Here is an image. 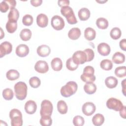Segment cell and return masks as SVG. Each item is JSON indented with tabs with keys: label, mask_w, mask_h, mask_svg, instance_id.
Listing matches in <instances>:
<instances>
[{
	"label": "cell",
	"mask_w": 126,
	"mask_h": 126,
	"mask_svg": "<svg viewBox=\"0 0 126 126\" xmlns=\"http://www.w3.org/2000/svg\"><path fill=\"white\" fill-rule=\"evenodd\" d=\"M15 96L19 100H24L27 96L28 87L26 84L22 81L16 83L14 87Z\"/></svg>",
	"instance_id": "obj_1"
},
{
	"label": "cell",
	"mask_w": 126,
	"mask_h": 126,
	"mask_svg": "<svg viewBox=\"0 0 126 126\" xmlns=\"http://www.w3.org/2000/svg\"><path fill=\"white\" fill-rule=\"evenodd\" d=\"M78 88L77 83L74 81H69L61 89V94L62 96L67 97L74 94Z\"/></svg>",
	"instance_id": "obj_2"
},
{
	"label": "cell",
	"mask_w": 126,
	"mask_h": 126,
	"mask_svg": "<svg viewBox=\"0 0 126 126\" xmlns=\"http://www.w3.org/2000/svg\"><path fill=\"white\" fill-rule=\"evenodd\" d=\"M12 126H22L23 125L22 114L21 112L16 108L12 109L9 112Z\"/></svg>",
	"instance_id": "obj_3"
},
{
	"label": "cell",
	"mask_w": 126,
	"mask_h": 126,
	"mask_svg": "<svg viewBox=\"0 0 126 126\" xmlns=\"http://www.w3.org/2000/svg\"><path fill=\"white\" fill-rule=\"evenodd\" d=\"M61 14L64 16L69 24H75L77 23V20L74 13L72 8L69 6H63L61 9Z\"/></svg>",
	"instance_id": "obj_4"
},
{
	"label": "cell",
	"mask_w": 126,
	"mask_h": 126,
	"mask_svg": "<svg viewBox=\"0 0 126 126\" xmlns=\"http://www.w3.org/2000/svg\"><path fill=\"white\" fill-rule=\"evenodd\" d=\"M53 106L51 102L47 99L43 100L41 103V109L40 111V116H51L53 112Z\"/></svg>",
	"instance_id": "obj_5"
},
{
	"label": "cell",
	"mask_w": 126,
	"mask_h": 126,
	"mask_svg": "<svg viewBox=\"0 0 126 126\" xmlns=\"http://www.w3.org/2000/svg\"><path fill=\"white\" fill-rule=\"evenodd\" d=\"M123 104L121 101L114 97L109 98L106 102V106L110 109H112L116 111H120L123 107Z\"/></svg>",
	"instance_id": "obj_6"
},
{
	"label": "cell",
	"mask_w": 126,
	"mask_h": 126,
	"mask_svg": "<svg viewBox=\"0 0 126 126\" xmlns=\"http://www.w3.org/2000/svg\"><path fill=\"white\" fill-rule=\"evenodd\" d=\"M51 24L52 27L57 31L62 30L65 25L63 19L59 15H55L52 18Z\"/></svg>",
	"instance_id": "obj_7"
},
{
	"label": "cell",
	"mask_w": 126,
	"mask_h": 126,
	"mask_svg": "<svg viewBox=\"0 0 126 126\" xmlns=\"http://www.w3.org/2000/svg\"><path fill=\"white\" fill-rule=\"evenodd\" d=\"M73 61L77 64H83L87 62V56L86 53L82 51H77L72 55Z\"/></svg>",
	"instance_id": "obj_8"
},
{
	"label": "cell",
	"mask_w": 126,
	"mask_h": 126,
	"mask_svg": "<svg viewBox=\"0 0 126 126\" xmlns=\"http://www.w3.org/2000/svg\"><path fill=\"white\" fill-rule=\"evenodd\" d=\"M96 107L95 105L91 102H87L85 103L82 107V110L83 114L87 116L93 114L95 111Z\"/></svg>",
	"instance_id": "obj_9"
},
{
	"label": "cell",
	"mask_w": 126,
	"mask_h": 126,
	"mask_svg": "<svg viewBox=\"0 0 126 126\" xmlns=\"http://www.w3.org/2000/svg\"><path fill=\"white\" fill-rule=\"evenodd\" d=\"M12 50V45L8 41H4L0 45V57L10 54Z\"/></svg>",
	"instance_id": "obj_10"
},
{
	"label": "cell",
	"mask_w": 126,
	"mask_h": 126,
	"mask_svg": "<svg viewBox=\"0 0 126 126\" xmlns=\"http://www.w3.org/2000/svg\"><path fill=\"white\" fill-rule=\"evenodd\" d=\"M34 69L40 73H46L49 70V66L47 63L45 61H38L34 65Z\"/></svg>",
	"instance_id": "obj_11"
},
{
	"label": "cell",
	"mask_w": 126,
	"mask_h": 126,
	"mask_svg": "<svg viewBox=\"0 0 126 126\" xmlns=\"http://www.w3.org/2000/svg\"><path fill=\"white\" fill-rule=\"evenodd\" d=\"M15 53L20 57H26L29 53V47L24 44H19L16 48Z\"/></svg>",
	"instance_id": "obj_12"
},
{
	"label": "cell",
	"mask_w": 126,
	"mask_h": 126,
	"mask_svg": "<svg viewBox=\"0 0 126 126\" xmlns=\"http://www.w3.org/2000/svg\"><path fill=\"white\" fill-rule=\"evenodd\" d=\"M24 108L27 113L28 114H33L36 110L37 105L34 101L30 100L26 102Z\"/></svg>",
	"instance_id": "obj_13"
},
{
	"label": "cell",
	"mask_w": 126,
	"mask_h": 126,
	"mask_svg": "<svg viewBox=\"0 0 126 126\" xmlns=\"http://www.w3.org/2000/svg\"><path fill=\"white\" fill-rule=\"evenodd\" d=\"M97 51L102 56H107L110 53V47L106 43H100L97 46Z\"/></svg>",
	"instance_id": "obj_14"
},
{
	"label": "cell",
	"mask_w": 126,
	"mask_h": 126,
	"mask_svg": "<svg viewBox=\"0 0 126 126\" xmlns=\"http://www.w3.org/2000/svg\"><path fill=\"white\" fill-rule=\"evenodd\" d=\"M36 23L41 28L46 27L48 24V17L43 13H40L37 16Z\"/></svg>",
	"instance_id": "obj_15"
},
{
	"label": "cell",
	"mask_w": 126,
	"mask_h": 126,
	"mask_svg": "<svg viewBox=\"0 0 126 126\" xmlns=\"http://www.w3.org/2000/svg\"><path fill=\"white\" fill-rule=\"evenodd\" d=\"M36 51L37 54L42 57L48 56L51 52L50 48L47 45H41L38 46Z\"/></svg>",
	"instance_id": "obj_16"
},
{
	"label": "cell",
	"mask_w": 126,
	"mask_h": 126,
	"mask_svg": "<svg viewBox=\"0 0 126 126\" xmlns=\"http://www.w3.org/2000/svg\"><path fill=\"white\" fill-rule=\"evenodd\" d=\"M51 65L52 69L56 71H60L63 67V63L59 58H55L52 59L51 62Z\"/></svg>",
	"instance_id": "obj_17"
},
{
	"label": "cell",
	"mask_w": 126,
	"mask_h": 126,
	"mask_svg": "<svg viewBox=\"0 0 126 126\" xmlns=\"http://www.w3.org/2000/svg\"><path fill=\"white\" fill-rule=\"evenodd\" d=\"M81 31L78 28H73L68 32V37L72 40H76L81 35Z\"/></svg>",
	"instance_id": "obj_18"
},
{
	"label": "cell",
	"mask_w": 126,
	"mask_h": 126,
	"mask_svg": "<svg viewBox=\"0 0 126 126\" xmlns=\"http://www.w3.org/2000/svg\"><path fill=\"white\" fill-rule=\"evenodd\" d=\"M78 15L81 21H86L88 20L90 16V11L87 8L83 7L79 10Z\"/></svg>",
	"instance_id": "obj_19"
},
{
	"label": "cell",
	"mask_w": 126,
	"mask_h": 126,
	"mask_svg": "<svg viewBox=\"0 0 126 126\" xmlns=\"http://www.w3.org/2000/svg\"><path fill=\"white\" fill-rule=\"evenodd\" d=\"M95 35L96 32L94 29L91 27H88L85 30L84 36L88 40L91 41L94 40L95 37Z\"/></svg>",
	"instance_id": "obj_20"
},
{
	"label": "cell",
	"mask_w": 126,
	"mask_h": 126,
	"mask_svg": "<svg viewBox=\"0 0 126 126\" xmlns=\"http://www.w3.org/2000/svg\"><path fill=\"white\" fill-rule=\"evenodd\" d=\"M105 84L107 88L113 89L117 86L118 84V80L114 76H109L105 79Z\"/></svg>",
	"instance_id": "obj_21"
},
{
	"label": "cell",
	"mask_w": 126,
	"mask_h": 126,
	"mask_svg": "<svg viewBox=\"0 0 126 126\" xmlns=\"http://www.w3.org/2000/svg\"><path fill=\"white\" fill-rule=\"evenodd\" d=\"M125 61V56L120 52H116L112 57V61L116 64H120L124 63Z\"/></svg>",
	"instance_id": "obj_22"
},
{
	"label": "cell",
	"mask_w": 126,
	"mask_h": 126,
	"mask_svg": "<svg viewBox=\"0 0 126 126\" xmlns=\"http://www.w3.org/2000/svg\"><path fill=\"white\" fill-rule=\"evenodd\" d=\"M104 122V117L101 114L97 113L93 116L92 122L95 126H100L102 125Z\"/></svg>",
	"instance_id": "obj_23"
},
{
	"label": "cell",
	"mask_w": 126,
	"mask_h": 126,
	"mask_svg": "<svg viewBox=\"0 0 126 126\" xmlns=\"http://www.w3.org/2000/svg\"><path fill=\"white\" fill-rule=\"evenodd\" d=\"M84 90L87 94H92L96 92V86L93 82L86 83L84 86Z\"/></svg>",
	"instance_id": "obj_24"
},
{
	"label": "cell",
	"mask_w": 126,
	"mask_h": 126,
	"mask_svg": "<svg viewBox=\"0 0 126 126\" xmlns=\"http://www.w3.org/2000/svg\"><path fill=\"white\" fill-rule=\"evenodd\" d=\"M19 17V13L16 8H13L10 9L8 14V21L12 22H17Z\"/></svg>",
	"instance_id": "obj_25"
},
{
	"label": "cell",
	"mask_w": 126,
	"mask_h": 126,
	"mask_svg": "<svg viewBox=\"0 0 126 126\" xmlns=\"http://www.w3.org/2000/svg\"><path fill=\"white\" fill-rule=\"evenodd\" d=\"M6 76L9 80L14 81L19 77L20 74L17 70L10 69L6 72Z\"/></svg>",
	"instance_id": "obj_26"
},
{
	"label": "cell",
	"mask_w": 126,
	"mask_h": 126,
	"mask_svg": "<svg viewBox=\"0 0 126 126\" xmlns=\"http://www.w3.org/2000/svg\"><path fill=\"white\" fill-rule=\"evenodd\" d=\"M96 25L100 29H106L107 28L109 23L108 20L103 17H100L97 19L96 21Z\"/></svg>",
	"instance_id": "obj_27"
},
{
	"label": "cell",
	"mask_w": 126,
	"mask_h": 126,
	"mask_svg": "<svg viewBox=\"0 0 126 126\" xmlns=\"http://www.w3.org/2000/svg\"><path fill=\"white\" fill-rule=\"evenodd\" d=\"M80 78L83 81L86 83L93 82L95 80V76L94 74L86 72H83L81 74Z\"/></svg>",
	"instance_id": "obj_28"
},
{
	"label": "cell",
	"mask_w": 126,
	"mask_h": 126,
	"mask_svg": "<svg viewBox=\"0 0 126 126\" xmlns=\"http://www.w3.org/2000/svg\"><path fill=\"white\" fill-rule=\"evenodd\" d=\"M32 35L31 31L29 29H23L20 33V37L23 41H28L30 39Z\"/></svg>",
	"instance_id": "obj_29"
},
{
	"label": "cell",
	"mask_w": 126,
	"mask_h": 126,
	"mask_svg": "<svg viewBox=\"0 0 126 126\" xmlns=\"http://www.w3.org/2000/svg\"><path fill=\"white\" fill-rule=\"evenodd\" d=\"M57 109L60 113L62 114H66L68 109L66 102L63 100H59L57 103Z\"/></svg>",
	"instance_id": "obj_30"
},
{
	"label": "cell",
	"mask_w": 126,
	"mask_h": 126,
	"mask_svg": "<svg viewBox=\"0 0 126 126\" xmlns=\"http://www.w3.org/2000/svg\"><path fill=\"white\" fill-rule=\"evenodd\" d=\"M100 66L101 68L105 70H109L112 68L113 63L111 61L108 59H104L101 61Z\"/></svg>",
	"instance_id": "obj_31"
},
{
	"label": "cell",
	"mask_w": 126,
	"mask_h": 126,
	"mask_svg": "<svg viewBox=\"0 0 126 126\" xmlns=\"http://www.w3.org/2000/svg\"><path fill=\"white\" fill-rule=\"evenodd\" d=\"M17 28V22H12L8 21L6 24V29L9 33H13Z\"/></svg>",
	"instance_id": "obj_32"
},
{
	"label": "cell",
	"mask_w": 126,
	"mask_h": 126,
	"mask_svg": "<svg viewBox=\"0 0 126 126\" xmlns=\"http://www.w3.org/2000/svg\"><path fill=\"white\" fill-rule=\"evenodd\" d=\"M121 34V31L118 27H115L112 29L110 32V36L112 38H113L114 40H117L120 38Z\"/></svg>",
	"instance_id": "obj_33"
},
{
	"label": "cell",
	"mask_w": 126,
	"mask_h": 126,
	"mask_svg": "<svg viewBox=\"0 0 126 126\" xmlns=\"http://www.w3.org/2000/svg\"><path fill=\"white\" fill-rule=\"evenodd\" d=\"M39 122L40 125L42 126H50L52 124V120L51 116H41Z\"/></svg>",
	"instance_id": "obj_34"
},
{
	"label": "cell",
	"mask_w": 126,
	"mask_h": 126,
	"mask_svg": "<svg viewBox=\"0 0 126 126\" xmlns=\"http://www.w3.org/2000/svg\"><path fill=\"white\" fill-rule=\"evenodd\" d=\"M115 74L119 78L125 77L126 75V68L125 66L117 67L115 70Z\"/></svg>",
	"instance_id": "obj_35"
},
{
	"label": "cell",
	"mask_w": 126,
	"mask_h": 126,
	"mask_svg": "<svg viewBox=\"0 0 126 126\" xmlns=\"http://www.w3.org/2000/svg\"><path fill=\"white\" fill-rule=\"evenodd\" d=\"M2 96L5 100H9L13 98L14 93L11 89L6 88L2 91Z\"/></svg>",
	"instance_id": "obj_36"
},
{
	"label": "cell",
	"mask_w": 126,
	"mask_h": 126,
	"mask_svg": "<svg viewBox=\"0 0 126 126\" xmlns=\"http://www.w3.org/2000/svg\"><path fill=\"white\" fill-rule=\"evenodd\" d=\"M78 65L76 64L73 61L72 58H68L66 62V68L71 71L75 70L77 68Z\"/></svg>",
	"instance_id": "obj_37"
},
{
	"label": "cell",
	"mask_w": 126,
	"mask_h": 126,
	"mask_svg": "<svg viewBox=\"0 0 126 126\" xmlns=\"http://www.w3.org/2000/svg\"><path fill=\"white\" fill-rule=\"evenodd\" d=\"M29 83L30 86L33 88H37L40 85V80L36 76L31 77L29 80Z\"/></svg>",
	"instance_id": "obj_38"
},
{
	"label": "cell",
	"mask_w": 126,
	"mask_h": 126,
	"mask_svg": "<svg viewBox=\"0 0 126 126\" xmlns=\"http://www.w3.org/2000/svg\"><path fill=\"white\" fill-rule=\"evenodd\" d=\"M33 17L32 15L30 14L25 15L22 18V23L23 24L27 26H31L33 23Z\"/></svg>",
	"instance_id": "obj_39"
},
{
	"label": "cell",
	"mask_w": 126,
	"mask_h": 126,
	"mask_svg": "<svg viewBox=\"0 0 126 126\" xmlns=\"http://www.w3.org/2000/svg\"><path fill=\"white\" fill-rule=\"evenodd\" d=\"M85 123V120L83 117L77 115L75 116L73 119V124L75 126H82Z\"/></svg>",
	"instance_id": "obj_40"
},
{
	"label": "cell",
	"mask_w": 126,
	"mask_h": 126,
	"mask_svg": "<svg viewBox=\"0 0 126 126\" xmlns=\"http://www.w3.org/2000/svg\"><path fill=\"white\" fill-rule=\"evenodd\" d=\"M87 56V62H90L92 61L94 56V53L93 50L90 48H87L83 51Z\"/></svg>",
	"instance_id": "obj_41"
},
{
	"label": "cell",
	"mask_w": 126,
	"mask_h": 126,
	"mask_svg": "<svg viewBox=\"0 0 126 126\" xmlns=\"http://www.w3.org/2000/svg\"><path fill=\"white\" fill-rule=\"evenodd\" d=\"M9 8V6L6 0L2 1L0 3V10L2 13L6 12Z\"/></svg>",
	"instance_id": "obj_42"
},
{
	"label": "cell",
	"mask_w": 126,
	"mask_h": 126,
	"mask_svg": "<svg viewBox=\"0 0 126 126\" xmlns=\"http://www.w3.org/2000/svg\"><path fill=\"white\" fill-rule=\"evenodd\" d=\"M58 5L61 7L68 6L69 4V0H59L58 1Z\"/></svg>",
	"instance_id": "obj_43"
},
{
	"label": "cell",
	"mask_w": 126,
	"mask_h": 126,
	"mask_svg": "<svg viewBox=\"0 0 126 126\" xmlns=\"http://www.w3.org/2000/svg\"><path fill=\"white\" fill-rule=\"evenodd\" d=\"M119 45L121 49H122L124 51L126 50V41L125 38L123 39L120 41Z\"/></svg>",
	"instance_id": "obj_44"
},
{
	"label": "cell",
	"mask_w": 126,
	"mask_h": 126,
	"mask_svg": "<svg viewBox=\"0 0 126 126\" xmlns=\"http://www.w3.org/2000/svg\"><path fill=\"white\" fill-rule=\"evenodd\" d=\"M6 1L8 3L10 9L14 8L16 4V1L15 0H6Z\"/></svg>",
	"instance_id": "obj_45"
},
{
	"label": "cell",
	"mask_w": 126,
	"mask_h": 126,
	"mask_svg": "<svg viewBox=\"0 0 126 126\" xmlns=\"http://www.w3.org/2000/svg\"><path fill=\"white\" fill-rule=\"evenodd\" d=\"M31 3L34 6H38L41 4L42 2V0H31Z\"/></svg>",
	"instance_id": "obj_46"
},
{
	"label": "cell",
	"mask_w": 126,
	"mask_h": 126,
	"mask_svg": "<svg viewBox=\"0 0 126 126\" xmlns=\"http://www.w3.org/2000/svg\"><path fill=\"white\" fill-rule=\"evenodd\" d=\"M119 111L121 117L124 119H126V106L124 105L123 108Z\"/></svg>",
	"instance_id": "obj_47"
},
{
	"label": "cell",
	"mask_w": 126,
	"mask_h": 126,
	"mask_svg": "<svg viewBox=\"0 0 126 126\" xmlns=\"http://www.w3.org/2000/svg\"><path fill=\"white\" fill-rule=\"evenodd\" d=\"M125 81H126V80L125 79V80H124L123 81H122V85L123 86V88H124V89H123V94H124L125 95H126L125 93Z\"/></svg>",
	"instance_id": "obj_48"
}]
</instances>
